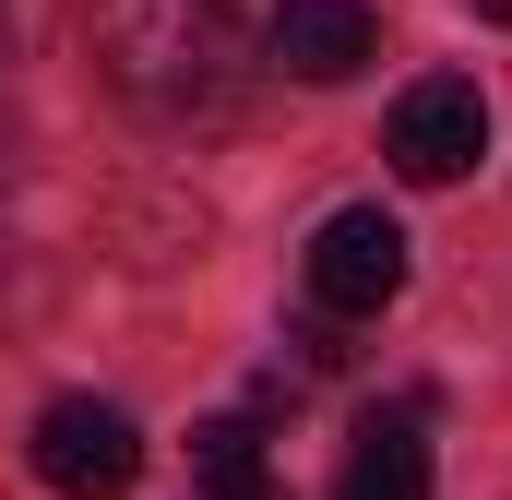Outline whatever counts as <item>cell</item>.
Segmentation results:
<instances>
[{"label": "cell", "mask_w": 512, "mask_h": 500, "mask_svg": "<svg viewBox=\"0 0 512 500\" xmlns=\"http://www.w3.org/2000/svg\"><path fill=\"white\" fill-rule=\"evenodd\" d=\"M191 500H286V477L262 465V429L251 417H215L191 441Z\"/></svg>", "instance_id": "52a82bcc"}, {"label": "cell", "mask_w": 512, "mask_h": 500, "mask_svg": "<svg viewBox=\"0 0 512 500\" xmlns=\"http://www.w3.org/2000/svg\"><path fill=\"white\" fill-rule=\"evenodd\" d=\"M334 500H429V429H417V405H382V417L358 429Z\"/></svg>", "instance_id": "8992f818"}, {"label": "cell", "mask_w": 512, "mask_h": 500, "mask_svg": "<svg viewBox=\"0 0 512 500\" xmlns=\"http://www.w3.org/2000/svg\"><path fill=\"white\" fill-rule=\"evenodd\" d=\"M96 60L131 108L155 120H215L227 108V0H96Z\"/></svg>", "instance_id": "6da1fadb"}, {"label": "cell", "mask_w": 512, "mask_h": 500, "mask_svg": "<svg viewBox=\"0 0 512 500\" xmlns=\"http://www.w3.org/2000/svg\"><path fill=\"white\" fill-rule=\"evenodd\" d=\"M477 12H489V24H512V0H477Z\"/></svg>", "instance_id": "30bf717a"}, {"label": "cell", "mask_w": 512, "mask_h": 500, "mask_svg": "<svg viewBox=\"0 0 512 500\" xmlns=\"http://www.w3.org/2000/svg\"><path fill=\"white\" fill-rule=\"evenodd\" d=\"M382 155L405 191H453L477 155H489V96L465 84V72H429V84H405L382 120Z\"/></svg>", "instance_id": "277c9868"}, {"label": "cell", "mask_w": 512, "mask_h": 500, "mask_svg": "<svg viewBox=\"0 0 512 500\" xmlns=\"http://www.w3.org/2000/svg\"><path fill=\"white\" fill-rule=\"evenodd\" d=\"M262 60L286 84H358L382 60V12L370 0H274L262 12Z\"/></svg>", "instance_id": "5b68a950"}, {"label": "cell", "mask_w": 512, "mask_h": 500, "mask_svg": "<svg viewBox=\"0 0 512 500\" xmlns=\"http://www.w3.org/2000/svg\"><path fill=\"white\" fill-rule=\"evenodd\" d=\"M24 465L60 500H131L143 429H131V405H108V393H60V405H36V429H24Z\"/></svg>", "instance_id": "7a4b0ae2"}, {"label": "cell", "mask_w": 512, "mask_h": 500, "mask_svg": "<svg viewBox=\"0 0 512 500\" xmlns=\"http://www.w3.org/2000/svg\"><path fill=\"white\" fill-rule=\"evenodd\" d=\"M48 12H60V0H0V72H12V60H36Z\"/></svg>", "instance_id": "ba28073f"}, {"label": "cell", "mask_w": 512, "mask_h": 500, "mask_svg": "<svg viewBox=\"0 0 512 500\" xmlns=\"http://www.w3.org/2000/svg\"><path fill=\"white\" fill-rule=\"evenodd\" d=\"M298 274H310V310H334V322H382L393 298H405V227H393L382 203H346V215L310 227Z\"/></svg>", "instance_id": "3957f363"}, {"label": "cell", "mask_w": 512, "mask_h": 500, "mask_svg": "<svg viewBox=\"0 0 512 500\" xmlns=\"http://www.w3.org/2000/svg\"><path fill=\"white\" fill-rule=\"evenodd\" d=\"M0 167H12V96H0Z\"/></svg>", "instance_id": "9c48e42d"}]
</instances>
